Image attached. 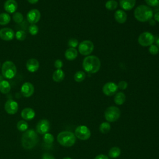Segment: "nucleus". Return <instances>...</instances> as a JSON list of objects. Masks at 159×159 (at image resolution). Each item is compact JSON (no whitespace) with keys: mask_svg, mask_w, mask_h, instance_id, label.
<instances>
[{"mask_svg":"<svg viewBox=\"0 0 159 159\" xmlns=\"http://www.w3.org/2000/svg\"><path fill=\"white\" fill-rule=\"evenodd\" d=\"M17 128L19 131H21V132L25 131L28 129V124L27 122H25L24 120H19L17 123Z\"/></svg>","mask_w":159,"mask_h":159,"instance_id":"30","label":"nucleus"},{"mask_svg":"<svg viewBox=\"0 0 159 159\" xmlns=\"http://www.w3.org/2000/svg\"><path fill=\"white\" fill-rule=\"evenodd\" d=\"M35 116V112L34 110L30 107L24 108L21 112L22 117L27 120H32Z\"/></svg>","mask_w":159,"mask_h":159,"instance_id":"18","label":"nucleus"},{"mask_svg":"<svg viewBox=\"0 0 159 159\" xmlns=\"http://www.w3.org/2000/svg\"><path fill=\"white\" fill-rule=\"evenodd\" d=\"M1 73L2 76L7 79H12L15 77L17 69L15 64L12 61H6L2 65Z\"/></svg>","mask_w":159,"mask_h":159,"instance_id":"5","label":"nucleus"},{"mask_svg":"<svg viewBox=\"0 0 159 159\" xmlns=\"http://www.w3.org/2000/svg\"><path fill=\"white\" fill-rule=\"evenodd\" d=\"M38 141V135L32 129L26 130L22 135L21 143L25 149H32L37 144Z\"/></svg>","mask_w":159,"mask_h":159,"instance_id":"2","label":"nucleus"},{"mask_svg":"<svg viewBox=\"0 0 159 159\" xmlns=\"http://www.w3.org/2000/svg\"><path fill=\"white\" fill-rule=\"evenodd\" d=\"M39 27L36 24H30L29 27V32L32 35H37L39 32Z\"/></svg>","mask_w":159,"mask_h":159,"instance_id":"34","label":"nucleus"},{"mask_svg":"<svg viewBox=\"0 0 159 159\" xmlns=\"http://www.w3.org/2000/svg\"><path fill=\"white\" fill-rule=\"evenodd\" d=\"M18 104L12 99L7 100L4 104V109L9 114H14L18 111Z\"/></svg>","mask_w":159,"mask_h":159,"instance_id":"14","label":"nucleus"},{"mask_svg":"<svg viewBox=\"0 0 159 159\" xmlns=\"http://www.w3.org/2000/svg\"><path fill=\"white\" fill-rule=\"evenodd\" d=\"M29 3H30V4H35V3H37L38 1H39V0H27Z\"/></svg>","mask_w":159,"mask_h":159,"instance_id":"43","label":"nucleus"},{"mask_svg":"<svg viewBox=\"0 0 159 159\" xmlns=\"http://www.w3.org/2000/svg\"><path fill=\"white\" fill-rule=\"evenodd\" d=\"M155 41V37L152 34L149 32H144L140 34L138 37L139 43L143 47H148L153 44Z\"/></svg>","mask_w":159,"mask_h":159,"instance_id":"8","label":"nucleus"},{"mask_svg":"<svg viewBox=\"0 0 159 159\" xmlns=\"http://www.w3.org/2000/svg\"><path fill=\"white\" fill-rule=\"evenodd\" d=\"M43 141L47 144H52L54 140V137L52 134L49 133H46L44 134L43 137Z\"/></svg>","mask_w":159,"mask_h":159,"instance_id":"33","label":"nucleus"},{"mask_svg":"<svg viewBox=\"0 0 159 159\" xmlns=\"http://www.w3.org/2000/svg\"><path fill=\"white\" fill-rule=\"evenodd\" d=\"M128 86V84L125 81H120L117 84V88L121 90L125 89Z\"/></svg>","mask_w":159,"mask_h":159,"instance_id":"37","label":"nucleus"},{"mask_svg":"<svg viewBox=\"0 0 159 159\" xmlns=\"http://www.w3.org/2000/svg\"><path fill=\"white\" fill-rule=\"evenodd\" d=\"M15 37L14 31L8 27H4L0 29V38L5 41L12 40Z\"/></svg>","mask_w":159,"mask_h":159,"instance_id":"12","label":"nucleus"},{"mask_svg":"<svg viewBox=\"0 0 159 159\" xmlns=\"http://www.w3.org/2000/svg\"><path fill=\"white\" fill-rule=\"evenodd\" d=\"M12 19H13V20L17 23V24H19V23H21L24 19V16L23 15L19 12H15L14 14H13V16H12Z\"/></svg>","mask_w":159,"mask_h":159,"instance_id":"31","label":"nucleus"},{"mask_svg":"<svg viewBox=\"0 0 159 159\" xmlns=\"http://www.w3.org/2000/svg\"><path fill=\"white\" fill-rule=\"evenodd\" d=\"M86 78V74L82 71H78L74 75V80L75 81L80 83L82 82Z\"/></svg>","mask_w":159,"mask_h":159,"instance_id":"27","label":"nucleus"},{"mask_svg":"<svg viewBox=\"0 0 159 159\" xmlns=\"http://www.w3.org/2000/svg\"><path fill=\"white\" fill-rule=\"evenodd\" d=\"M42 159H55V157L50 153H45L43 154Z\"/></svg>","mask_w":159,"mask_h":159,"instance_id":"40","label":"nucleus"},{"mask_svg":"<svg viewBox=\"0 0 159 159\" xmlns=\"http://www.w3.org/2000/svg\"><path fill=\"white\" fill-rule=\"evenodd\" d=\"M75 135L80 140H86L91 137V131L85 125H80L75 130Z\"/></svg>","mask_w":159,"mask_h":159,"instance_id":"9","label":"nucleus"},{"mask_svg":"<svg viewBox=\"0 0 159 159\" xmlns=\"http://www.w3.org/2000/svg\"><path fill=\"white\" fill-rule=\"evenodd\" d=\"M105 7L108 10H110V11L114 10L117 7V2L115 0H109L106 2Z\"/></svg>","mask_w":159,"mask_h":159,"instance_id":"29","label":"nucleus"},{"mask_svg":"<svg viewBox=\"0 0 159 159\" xmlns=\"http://www.w3.org/2000/svg\"><path fill=\"white\" fill-rule=\"evenodd\" d=\"M41 14L40 11L37 9L30 10L27 14V20L30 24H35L40 19Z\"/></svg>","mask_w":159,"mask_h":159,"instance_id":"10","label":"nucleus"},{"mask_svg":"<svg viewBox=\"0 0 159 159\" xmlns=\"http://www.w3.org/2000/svg\"><path fill=\"white\" fill-rule=\"evenodd\" d=\"M117 85L114 82H108L106 83L102 87L103 93L107 96H111L115 94L117 91Z\"/></svg>","mask_w":159,"mask_h":159,"instance_id":"11","label":"nucleus"},{"mask_svg":"<svg viewBox=\"0 0 159 159\" xmlns=\"http://www.w3.org/2000/svg\"><path fill=\"white\" fill-rule=\"evenodd\" d=\"M39 62L35 58H30L26 63L27 70L31 73L35 72L39 68Z\"/></svg>","mask_w":159,"mask_h":159,"instance_id":"17","label":"nucleus"},{"mask_svg":"<svg viewBox=\"0 0 159 159\" xmlns=\"http://www.w3.org/2000/svg\"><path fill=\"white\" fill-rule=\"evenodd\" d=\"M154 19L157 22H159V12H156L155 14V15H154Z\"/></svg>","mask_w":159,"mask_h":159,"instance_id":"42","label":"nucleus"},{"mask_svg":"<svg viewBox=\"0 0 159 159\" xmlns=\"http://www.w3.org/2000/svg\"><path fill=\"white\" fill-rule=\"evenodd\" d=\"M156 45L158 47V48H159V37L157 38V39L156 40Z\"/></svg>","mask_w":159,"mask_h":159,"instance_id":"45","label":"nucleus"},{"mask_svg":"<svg viewBox=\"0 0 159 159\" xmlns=\"http://www.w3.org/2000/svg\"><path fill=\"white\" fill-rule=\"evenodd\" d=\"M94 159H109V158L106 155L99 154V155H97Z\"/></svg>","mask_w":159,"mask_h":159,"instance_id":"41","label":"nucleus"},{"mask_svg":"<svg viewBox=\"0 0 159 159\" xmlns=\"http://www.w3.org/2000/svg\"><path fill=\"white\" fill-rule=\"evenodd\" d=\"M120 116V111L116 106H109L104 112V117L109 122L117 120Z\"/></svg>","mask_w":159,"mask_h":159,"instance_id":"6","label":"nucleus"},{"mask_svg":"<svg viewBox=\"0 0 159 159\" xmlns=\"http://www.w3.org/2000/svg\"><path fill=\"white\" fill-rule=\"evenodd\" d=\"M27 34L26 33L22 30H18L15 33V37L16 38L17 40L19 41H23L26 39Z\"/></svg>","mask_w":159,"mask_h":159,"instance_id":"32","label":"nucleus"},{"mask_svg":"<svg viewBox=\"0 0 159 159\" xmlns=\"http://www.w3.org/2000/svg\"><path fill=\"white\" fill-rule=\"evenodd\" d=\"M11 21V16L8 13L2 12L0 14V25H4Z\"/></svg>","mask_w":159,"mask_h":159,"instance_id":"26","label":"nucleus"},{"mask_svg":"<svg viewBox=\"0 0 159 159\" xmlns=\"http://www.w3.org/2000/svg\"><path fill=\"white\" fill-rule=\"evenodd\" d=\"M146 3L152 7L157 6L159 4V0H145Z\"/></svg>","mask_w":159,"mask_h":159,"instance_id":"38","label":"nucleus"},{"mask_svg":"<svg viewBox=\"0 0 159 159\" xmlns=\"http://www.w3.org/2000/svg\"><path fill=\"white\" fill-rule=\"evenodd\" d=\"M4 8L8 14H14L17 9V3L15 0H7L4 2Z\"/></svg>","mask_w":159,"mask_h":159,"instance_id":"16","label":"nucleus"},{"mask_svg":"<svg viewBox=\"0 0 159 159\" xmlns=\"http://www.w3.org/2000/svg\"><path fill=\"white\" fill-rule=\"evenodd\" d=\"M110 129H111V125L109 122H104L101 123V125H99V131L103 134H106L108 133Z\"/></svg>","mask_w":159,"mask_h":159,"instance_id":"28","label":"nucleus"},{"mask_svg":"<svg viewBox=\"0 0 159 159\" xmlns=\"http://www.w3.org/2000/svg\"><path fill=\"white\" fill-rule=\"evenodd\" d=\"M0 66H1V64H0Z\"/></svg>","mask_w":159,"mask_h":159,"instance_id":"47","label":"nucleus"},{"mask_svg":"<svg viewBox=\"0 0 159 159\" xmlns=\"http://www.w3.org/2000/svg\"><path fill=\"white\" fill-rule=\"evenodd\" d=\"M134 17L142 22L149 21L153 17V11L146 5H140L134 11Z\"/></svg>","mask_w":159,"mask_h":159,"instance_id":"3","label":"nucleus"},{"mask_svg":"<svg viewBox=\"0 0 159 159\" xmlns=\"http://www.w3.org/2000/svg\"><path fill=\"white\" fill-rule=\"evenodd\" d=\"M20 92L22 96L25 98H29L31 96L34 92V85L30 82L24 83L21 86Z\"/></svg>","mask_w":159,"mask_h":159,"instance_id":"15","label":"nucleus"},{"mask_svg":"<svg viewBox=\"0 0 159 159\" xmlns=\"http://www.w3.org/2000/svg\"><path fill=\"white\" fill-rule=\"evenodd\" d=\"M50 122L47 119H42L36 125V130L40 134H45L50 129Z\"/></svg>","mask_w":159,"mask_h":159,"instance_id":"13","label":"nucleus"},{"mask_svg":"<svg viewBox=\"0 0 159 159\" xmlns=\"http://www.w3.org/2000/svg\"><path fill=\"white\" fill-rule=\"evenodd\" d=\"M127 14L123 10H117L114 13V18L117 22L119 24H124L127 20Z\"/></svg>","mask_w":159,"mask_h":159,"instance_id":"19","label":"nucleus"},{"mask_svg":"<svg viewBox=\"0 0 159 159\" xmlns=\"http://www.w3.org/2000/svg\"><path fill=\"white\" fill-rule=\"evenodd\" d=\"M11 89L10 83L6 80H2L0 81V92L2 94H7L10 92Z\"/></svg>","mask_w":159,"mask_h":159,"instance_id":"23","label":"nucleus"},{"mask_svg":"<svg viewBox=\"0 0 159 159\" xmlns=\"http://www.w3.org/2000/svg\"><path fill=\"white\" fill-rule=\"evenodd\" d=\"M136 0H120V6L125 11L131 10L135 5Z\"/></svg>","mask_w":159,"mask_h":159,"instance_id":"20","label":"nucleus"},{"mask_svg":"<svg viewBox=\"0 0 159 159\" xmlns=\"http://www.w3.org/2000/svg\"><path fill=\"white\" fill-rule=\"evenodd\" d=\"M125 95L123 92H118L116 94L114 101L117 105L120 106L124 103V102L125 101Z\"/></svg>","mask_w":159,"mask_h":159,"instance_id":"24","label":"nucleus"},{"mask_svg":"<svg viewBox=\"0 0 159 159\" xmlns=\"http://www.w3.org/2000/svg\"><path fill=\"white\" fill-rule=\"evenodd\" d=\"M65 78V73L61 69H57L56 70L52 75L53 80L55 82L59 83L63 80Z\"/></svg>","mask_w":159,"mask_h":159,"instance_id":"22","label":"nucleus"},{"mask_svg":"<svg viewBox=\"0 0 159 159\" xmlns=\"http://www.w3.org/2000/svg\"><path fill=\"white\" fill-rule=\"evenodd\" d=\"M78 56L77 50L75 48H68L65 53V57L68 60H73Z\"/></svg>","mask_w":159,"mask_h":159,"instance_id":"21","label":"nucleus"},{"mask_svg":"<svg viewBox=\"0 0 159 159\" xmlns=\"http://www.w3.org/2000/svg\"><path fill=\"white\" fill-rule=\"evenodd\" d=\"M68 45L70 48H76L78 45V41L77 39L72 38L70 39L68 42Z\"/></svg>","mask_w":159,"mask_h":159,"instance_id":"36","label":"nucleus"},{"mask_svg":"<svg viewBox=\"0 0 159 159\" xmlns=\"http://www.w3.org/2000/svg\"><path fill=\"white\" fill-rule=\"evenodd\" d=\"M101 67V61L98 57L94 55L86 56L83 61V68L88 73H97Z\"/></svg>","mask_w":159,"mask_h":159,"instance_id":"1","label":"nucleus"},{"mask_svg":"<svg viewBox=\"0 0 159 159\" xmlns=\"http://www.w3.org/2000/svg\"><path fill=\"white\" fill-rule=\"evenodd\" d=\"M149 22H150V24L152 25H153L155 24V20H153L152 19H151L150 20H149Z\"/></svg>","mask_w":159,"mask_h":159,"instance_id":"44","label":"nucleus"},{"mask_svg":"<svg viewBox=\"0 0 159 159\" xmlns=\"http://www.w3.org/2000/svg\"><path fill=\"white\" fill-rule=\"evenodd\" d=\"M57 141L62 146L70 147L73 146L76 142V136L75 134L70 131H62L57 135Z\"/></svg>","mask_w":159,"mask_h":159,"instance_id":"4","label":"nucleus"},{"mask_svg":"<svg viewBox=\"0 0 159 159\" xmlns=\"http://www.w3.org/2000/svg\"><path fill=\"white\" fill-rule=\"evenodd\" d=\"M63 62L60 59H57L55 61V63H54V66L57 69H61L63 66Z\"/></svg>","mask_w":159,"mask_h":159,"instance_id":"39","label":"nucleus"},{"mask_svg":"<svg viewBox=\"0 0 159 159\" xmlns=\"http://www.w3.org/2000/svg\"><path fill=\"white\" fill-rule=\"evenodd\" d=\"M63 159H71V158H70V157H65V158H63Z\"/></svg>","mask_w":159,"mask_h":159,"instance_id":"46","label":"nucleus"},{"mask_svg":"<svg viewBox=\"0 0 159 159\" xmlns=\"http://www.w3.org/2000/svg\"><path fill=\"white\" fill-rule=\"evenodd\" d=\"M148 52L152 55H157L159 52V48H158V47L156 45L152 44L151 45L149 46Z\"/></svg>","mask_w":159,"mask_h":159,"instance_id":"35","label":"nucleus"},{"mask_svg":"<svg viewBox=\"0 0 159 159\" xmlns=\"http://www.w3.org/2000/svg\"><path fill=\"white\" fill-rule=\"evenodd\" d=\"M120 153L121 150L120 148H119L118 147H113L109 150L108 155L109 157L112 158H117L120 155Z\"/></svg>","mask_w":159,"mask_h":159,"instance_id":"25","label":"nucleus"},{"mask_svg":"<svg viewBox=\"0 0 159 159\" xmlns=\"http://www.w3.org/2000/svg\"><path fill=\"white\" fill-rule=\"evenodd\" d=\"M93 50L94 44L89 40H83L78 45V52L83 55L88 56L92 53Z\"/></svg>","mask_w":159,"mask_h":159,"instance_id":"7","label":"nucleus"}]
</instances>
